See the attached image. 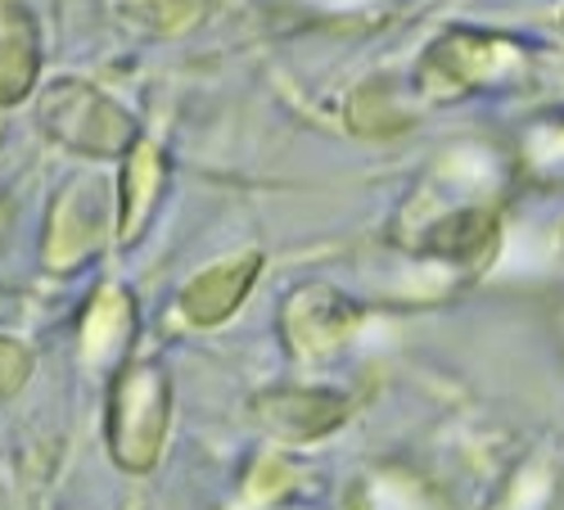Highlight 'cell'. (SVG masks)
<instances>
[{
	"label": "cell",
	"mask_w": 564,
	"mask_h": 510,
	"mask_svg": "<svg viewBox=\"0 0 564 510\" xmlns=\"http://www.w3.org/2000/svg\"><path fill=\"white\" fill-rule=\"evenodd\" d=\"M167 415H172V393L163 370L154 366L127 370L113 393V421H109V438L122 466H150L167 434Z\"/></svg>",
	"instance_id": "cell-1"
},
{
	"label": "cell",
	"mask_w": 564,
	"mask_h": 510,
	"mask_svg": "<svg viewBox=\"0 0 564 510\" xmlns=\"http://www.w3.org/2000/svg\"><path fill=\"white\" fill-rule=\"evenodd\" d=\"M510 64V51L492 36H443L434 41L425 59L415 68V86L425 90L430 100H452V96H465L484 82H492V73Z\"/></svg>",
	"instance_id": "cell-2"
},
{
	"label": "cell",
	"mask_w": 564,
	"mask_h": 510,
	"mask_svg": "<svg viewBox=\"0 0 564 510\" xmlns=\"http://www.w3.org/2000/svg\"><path fill=\"white\" fill-rule=\"evenodd\" d=\"M45 118L55 122V135L82 154H118L131 145V118L90 86H55L45 100Z\"/></svg>",
	"instance_id": "cell-3"
},
{
	"label": "cell",
	"mask_w": 564,
	"mask_h": 510,
	"mask_svg": "<svg viewBox=\"0 0 564 510\" xmlns=\"http://www.w3.org/2000/svg\"><path fill=\"white\" fill-rule=\"evenodd\" d=\"M357 326H361V307L325 285H307L285 303V335L294 352L312 361L339 352L357 335Z\"/></svg>",
	"instance_id": "cell-4"
},
{
	"label": "cell",
	"mask_w": 564,
	"mask_h": 510,
	"mask_svg": "<svg viewBox=\"0 0 564 510\" xmlns=\"http://www.w3.org/2000/svg\"><path fill=\"white\" fill-rule=\"evenodd\" d=\"M258 421L267 430H275L280 438H325L348 421V398L335 389H275L258 398Z\"/></svg>",
	"instance_id": "cell-5"
},
{
	"label": "cell",
	"mask_w": 564,
	"mask_h": 510,
	"mask_svg": "<svg viewBox=\"0 0 564 510\" xmlns=\"http://www.w3.org/2000/svg\"><path fill=\"white\" fill-rule=\"evenodd\" d=\"M497 240H501V226H497L492 208H460V213H447L420 230L415 249L430 258H443V262L475 267L497 253Z\"/></svg>",
	"instance_id": "cell-6"
},
{
	"label": "cell",
	"mask_w": 564,
	"mask_h": 510,
	"mask_svg": "<svg viewBox=\"0 0 564 510\" xmlns=\"http://www.w3.org/2000/svg\"><path fill=\"white\" fill-rule=\"evenodd\" d=\"M258 271H262V258H258V253H245V258H235V262L208 267V271L195 275V281L185 285V294H181L185 316H191L195 326H217V321H226L235 307L249 299Z\"/></svg>",
	"instance_id": "cell-7"
},
{
	"label": "cell",
	"mask_w": 564,
	"mask_h": 510,
	"mask_svg": "<svg viewBox=\"0 0 564 510\" xmlns=\"http://www.w3.org/2000/svg\"><path fill=\"white\" fill-rule=\"evenodd\" d=\"M131 326V307L118 290H105V299L90 307V352H109V344L127 339L122 330Z\"/></svg>",
	"instance_id": "cell-8"
},
{
	"label": "cell",
	"mask_w": 564,
	"mask_h": 510,
	"mask_svg": "<svg viewBox=\"0 0 564 510\" xmlns=\"http://www.w3.org/2000/svg\"><path fill=\"white\" fill-rule=\"evenodd\" d=\"M560 23H564V19H560Z\"/></svg>",
	"instance_id": "cell-9"
}]
</instances>
